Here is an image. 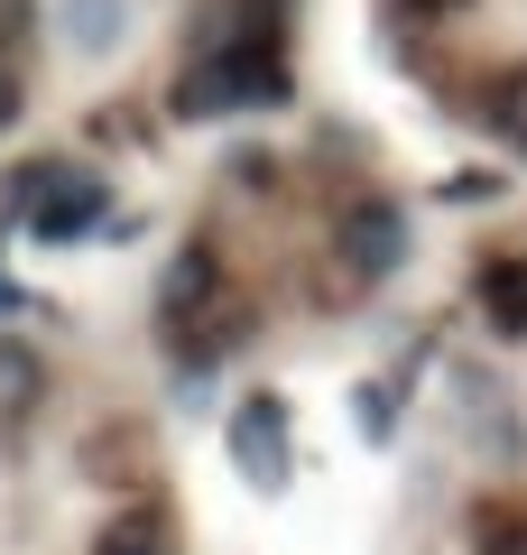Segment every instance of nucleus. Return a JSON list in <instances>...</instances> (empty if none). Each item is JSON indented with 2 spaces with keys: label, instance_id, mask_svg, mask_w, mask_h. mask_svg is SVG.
I'll list each match as a JSON object with an SVG mask.
<instances>
[{
  "label": "nucleus",
  "instance_id": "f257e3e1",
  "mask_svg": "<svg viewBox=\"0 0 527 555\" xmlns=\"http://www.w3.org/2000/svg\"><path fill=\"white\" fill-rule=\"evenodd\" d=\"M20 204H28V232L38 241H75L102 222V177H75V167H28L20 177Z\"/></svg>",
  "mask_w": 527,
  "mask_h": 555
},
{
  "label": "nucleus",
  "instance_id": "f03ea898",
  "mask_svg": "<svg viewBox=\"0 0 527 555\" xmlns=\"http://www.w3.org/2000/svg\"><path fill=\"white\" fill-rule=\"evenodd\" d=\"M287 75H278V47L269 38H232L195 83H185V112H214V102H278Z\"/></svg>",
  "mask_w": 527,
  "mask_h": 555
},
{
  "label": "nucleus",
  "instance_id": "7ed1b4c3",
  "mask_svg": "<svg viewBox=\"0 0 527 555\" xmlns=\"http://www.w3.org/2000/svg\"><path fill=\"white\" fill-rule=\"evenodd\" d=\"M232 463L259 481V491L287 481V416H278V398H241V416H232Z\"/></svg>",
  "mask_w": 527,
  "mask_h": 555
},
{
  "label": "nucleus",
  "instance_id": "20e7f679",
  "mask_svg": "<svg viewBox=\"0 0 527 555\" xmlns=\"http://www.w3.org/2000/svg\"><path fill=\"white\" fill-rule=\"evenodd\" d=\"M214 250H204V241H195V250H176V269H167V287H157V315H167V334L176 343H185V334H195V315H204V306H214Z\"/></svg>",
  "mask_w": 527,
  "mask_h": 555
},
{
  "label": "nucleus",
  "instance_id": "39448f33",
  "mask_svg": "<svg viewBox=\"0 0 527 555\" xmlns=\"http://www.w3.org/2000/svg\"><path fill=\"white\" fill-rule=\"evenodd\" d=\"M343 250H351V269L389 278V269H398V250H408V222H398L389 204H361V214L343 222Z\"/></svg>",
  "mask_w": 527,
  "mask_h": 555
},
{
  "label": "nucleus",
  "instance_id": "423d86ee",
  "mask_svg": "<svg viewBox=\"0 0 527 555\" xmlns=\"http://www.w3.org/2000/svg\"><path fill=\"white\" fill-rule=\"evenodd\" d=\"M481 306L500 334H527V269H481Z\"/></svg>",
  "mask_w": 527,
  "mask_h": 555
},
{
  "label": "nucleus",
  "instance_id": "0eeeda50",
  "mask_svg": "<svg viewBox=\"0 0 527 555\" xmlns=\"http://www.w3.org/2000/svg\"><path fill=\"white\" fill-rule=\"evenodd\" d=\"M490 130H500L509 149L527 158V65H518V75H500V83H490Z\"/></svg>",
  "mask_w": 527,
  "mask_h": 555
},
{
  "label": "nucleus",
  "instance_id": "6e6552de",
  "mask_svg": "<svg viewBox=\"0 0 527 555\" xmlns=\"http://www.w3.org/2000/svg\"><path fill=\"white\" fill-rule=\"evenodd\" d=\"M93 555H167V546H157V528H149V518H112Z\"/></svg>",
  "mask_w": 527,
  "mask_h": 555
},
{
  "label": "nucleus",
  "instance_id": "1a4fd4ad",
  "mask_svg": "<svg viewBox=\"0 0 527 555\" xmlns=\"http://www.w3.org/2000/svg\"><path fill=\"white\" fill-rule=\"evenodd\" d=\"M481 555H527V518L509 528V518H481Z\"/></svg>",
  "mask_w": 527,
  "mask_h": 555
},
{
  "label": "nucleus",
  "instance_id": "9d476101",
  "mask_svg": "<svg viewBox=\"0 0 527 555\" xmlns=\"http://www.w3.org/2000/svg\"><path fill=\"white\" fill-rule=\"evenodd\" d=\"M83 47H112V0H83Z\"/></svg>",
  "mask_w": 527,
  "mask_h": 555
},
{
  "label": "nucleus",
  "instance_id": "9b49d317",
  "mask_svg": "<svg viewBox=\"0 0 527 555\" xmlns=\"http://www.w3.org/2000/svg\"><path fill=\"white\" fill-rule=\"evenodd\" d=\"M20 120V83H10V65H0V130Z\"/></svg>",
  "mask_w": 527,
  "mask_h": 555
},
{
  "label": "nucleus",
  "instance_id": "f8f14e48",
  "mask_svg": "<svg viewBox=\"0 0 527 555\" xmlns=\"http://www.w3.org/2000/svg\"><path fill=\"white\" fill-rule=\"evenodd\" d=\"M408 10H463V0H408Z\"/></svg>",
  "mask_w": 527,
  "mask_h": 555
}]
</instances>
